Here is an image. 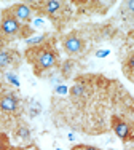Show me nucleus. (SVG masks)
<instances>
[{
  "instance_id": "f257e3e1",
  "label": "nucleus",
  "mask_w": 134,
  "mask_h": 150,
  "mask_svg": "<svg viewBox=\"0 0 134 150\" xmlns=\"http://www.w3.org/2000/svg\"><path fill=\"white\" fill-rule=\"evenodd\" d=\"M26 56L29 59V62L34 64L37 74H42L43 70L53 69L58 64V56H56L54 50L47 45L32 46V48H29L26 51Z\"/></svg>"
},
{
  "instance_id": "f03ea898",
  "label": "nucleus",
  "mask_w": 134,
  "mask_h": 150,
  "mask_svg": "<svg viewBox=\"0 0 134 150\" xmlns=\"http://www.w3.org/2000/svg\"><path fill=\"white\" fill-rule=\"evenodd\" d=\"M21 29H23V23H19L10 13V10H5L2 15V21H0V35L5 38H11L19 34Z\"/></svg>"
},
{
  "instance_id": "7ed1b4c3",
  "label": "nucleus",
  "mask_w": 134,
  "mask_h": 150,
  "mask_svg": "<svg viewBox=\"0 0 134 150\" xmlns=\"http://www.w3.org/2000/svg\"><path fill=\"white\" fill-rule=\"evenodd\" d=\"M62 46H64L66 53H69V54H78L83 50V40L75 34H69L62 42Z\"/></svg>"
},
{
  "instance_id": "20e7f679",
  "label": "nucleus",
  "mask_w": 134,
  "mask_h": 150,
  "mask_svg": "<svg viewBox=\"0 0 134 150\" xmlns=\"http://www.w3.org/2000/svg\"><path fill=\"white\" fill-rule=\"evenodd\" d=\"M8 10L19 23H24V24H26L27 21L30 19V16H32V8H30L27 3H16V5H13L11 8H8Z\"/></svg>"
},
{
  "instance_id": "39448f33",
  "label": "nucleus",
  "mask_w": 134,
  "mask_h": 150,
  "mask_svg": "<svg viewBox=\"0 0 134 150\" xmlns=\"http://www.w3.org/2000/svg\"><path fill=\"white\" fill-rule=\"evenodd\" d=\"M112 128H114L115 134H117L121 141H129V139H131V126H129L126 121H123L121 118L114 117V118H112Z\"/></svg>"
},
{
  "instance_id": "423d86ee",
  "label": "nucleus",
  "mask_w": 134,
  "mask_h": 150,
  "mask_svg": "<svg viewBox=\"0 0 134 150\" xmlns=\"http://www.w3.org/2000/svg\"><path fill=\"white\" fill-rule=\"evenodd\" d=\"M18 98L15 94H5L0 98V110L3 113H15L18 110Z\"/></svg>"
},
{
  "instance_id": "0eeeda50",
  "label": "nucleus",
  "mask_w": 134,
  "mask_h": 150,
  "mask_svg": "<svg viewBox=\"0 0 134 150\" xmlns=\"http://www.w3.org/2000/svg\"><path fill=\"white\" fill-rule=\"evenodd\" d=\"M43 11L50 16H56L62 11V3L58 0H48L43 3Z\"/></svg>"
},
{
  "instance_id": "6e6552de",
  "label": "nucleus",
  "mask_w": 134,
  "mask_h": 150,
  "mask_svg": "<svg viewBox=\"0 0 134 150\" xmlns=\"http://www.w3.org/2000/svg\"><path fill=\"white\" fill-rule=\"evenodd\" d=\"M47 40V35L45 34H40V35H34V37H29L26 38V43L29 48H32V46H40L43 45V42Z\"/></svg>"
},
{
  "instance_id": "1a4fd4ad",
  "label": "nucleus",
  "mask_w": 134,
  "mask_h": 150,
  "mask_svg": "<svg viewBox=\"0 0 134 150\" xmlns=\"http://www.w3.org/2000/svg\"><path fill=\"white\" fill-rule=\"evenodd\" d=\"M13 61V54L10 51H5V50H0V69H5L11 64Z\"/></svg>"
},
{
  "instance_id": "9d476101",
  "label": "nucleus",
  "mask_w": 134,
  "mask_h": 150,
  "mask_svg": "<svg viewBox=\"0 0 134 150\" xmlns=\"http://www.w3.org/2000/svg\"><path fill=\"white\" fill-rule=\"evenodd\" d=\"M85 91H86V88H85V85H82V83L73 85L72 90H70V93H72L73 98H80V96H83V94H85Z\"/></svg>"
},
{
  "instance_id": "9b49d317",
  "label": "nucleus",
  "mask_w": 134,
  "mask_h": 150,
  "mask_svg": "<svg viewBox=\"0 0 134 150\" xmlns=\"http://www.w3.org/2000/svg\"><path fill=\"white\" fill-rule=\"evenodd\" d=\"M16 136L19 139H29L30 137V131H29V128H26V126H19L18 128V131H16Z\"/></svg>"
},
{
  "instance_id": "f8f14e48",
  "label": "nucleus",
  "mask_w": 134,
  "mask_h": 150,
  "mask_svg": "<svg viewBox=\"0 0 134 150\" xmlns=\"http://www.w3.org/2000/svg\"><path fill=\"white\" fill-rule=\"evenodd\" d=\"M72 67H73V62H72V61H66V62L62 64V67H61L62 74H69L70 70H72Z\"/></svg>"
},
{
  "instance_id": "ddd939ff",
  "label": "nucleus",
  "mask_w": 134,
  "mask_h": 150,
  "mask_svg": "<svg viewBox=\"0 0 134 150\" xmlns=\"http://www.w3.org/2000/svg\"><path fill=\"white\" fill-rule=\"evenodd\" d=\"M123 8H125V11H128V13H131V15H134V0L126 2L125 5H123Z\"/></svg>"
},
{
  "instance_id": "4468645a",
  "label": "nucleus",
  "mask_w": 134,
  "mask_h": 150,
  "mask_svg": "<svg viewBox=\"0 0 134 150\" xmlns=\"http://www.w3.org/2000/svg\"><path fill=\"white\" fill-rule=\"evenodd\" d=\"M126 67H128L129 72H134V54H131L126 59Z\"/></svg>"
},
{
  "instance_id": "2eb2a0df",
  "label": "nucleus",
  "mask_w": 134,
  "mask_h": 150,
  "mask_svg": "<svg viewBox=\"0 0 134 150\" xmlns=\"http://www.w3.org/2000/svg\"><path fill=\"white\" fill-rule=\"evenodd\" d=\"M73 150H99V149L91 147V145H78V147H75Z\"/></svg>"
},
{
  "instance_id": "dca6fc26",
  "label": "nucleus",
  "mask_w": 134,
  "mask_h": 150,
  "mask_svg": "<svg viewBox=\"0 0 134 150\" xmlns=\"http://www.w3.org/2000/svg\"><path fill=\"white\" fill-rule=\"evenodd\" d=\"M5 144H6V136L0 133V150H3V147H5Z\"/></svg>"
},
{
  "instance_id": "f3484780",
  "label": "nucleus",
  "mask_w": 134,
  "mask_h": 150,
  "mask_svg": "<svg viewBox=\"0 0 134 150\" xmlns=\"http://www.w3.org/2000/svg\"><path fill=\"white\" fill-rule=\"evenodd\" d=\"M6 78H8V80L11 81L13 85H16V86H18V85H19V83H18V80H16V77H15V75H13V74H8V75H6Z\"/></svg>"
},
{
  "instance_id": "a211bd4d",
  "label": "nucleus",
  "mask_w": 134,
  "mask_h": 150,
  "mask_svg": "<svg viewBox=\"0 0 134 150\" xmlns=\"http://www.w3.org/2000/svg\"><path fill=\"white\" fill-rule=\"evenodd\" d=\"M109 54V51H107V50H105V51H97L96 53V56H97V58H104V56H107Z\"/></svg>"
},
{
  "instance_id": "6ab92c4d",
  "label": "nucleus",
  "mask_w": 134,
  "mask_h": 150,
  "mask_svg": "<svg viewBox=\"0 0 134 150\" xmlns=\"http://www.w3.org/2000/svg\"><path fill=\"white\" fill-rule=\"evenodd\" d=\"M56 91H58V93H66V88L64 86H58V88H56Z\"/></svg>"
},
{
  "instance_id": "aec40b11",
  "label": "nucleus",
  "mask_w": 134,
  "mask_h": 150,
  "mask_svg": "<svg viewBox=\"0 0 134 150\" xmlns=\"http://www.w3.org/2000/svg\"><path fill=\"white\" fill-rule=\"evenodd\" d=\"M58 150H61V149H58Z\"/></svg>"
}]
</instances>
